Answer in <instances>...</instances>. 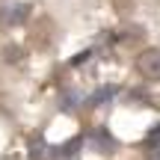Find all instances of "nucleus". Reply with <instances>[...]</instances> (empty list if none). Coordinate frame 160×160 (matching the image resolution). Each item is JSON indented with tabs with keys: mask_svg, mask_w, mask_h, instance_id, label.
Here are the masks:
<instances>
[{
	"mask_svg": "<svg viewBox=\"0 0 160 160\" xmlns=\"http://www.w3.org/2000/svg\"><path fill=\"white\" fill-rule=\"evenodd\" d=\"M137 71L139 77L151 80V83H160V48H145L137 57Z\"/></svg>",
	"mask_w": 160,
	"mask_h": 160,
	"instance_id": "obj_1",
	"label": "nucleus"
},
{
	"mask_svg": "<svg viewBox=\"0 0 160 160\" xmlns=\"http://www.w3.org/2000/svg\"><path fill=\"white\" fill-rule=\"evenodd\" d=\"M148 160H160V154H151V157H148Z\"/></svg>",
	"mask_w": 160,
	"mask_h": 160,
	"instance_id": "obj_2",
	"label": "nucleus"
}]
</instances>
